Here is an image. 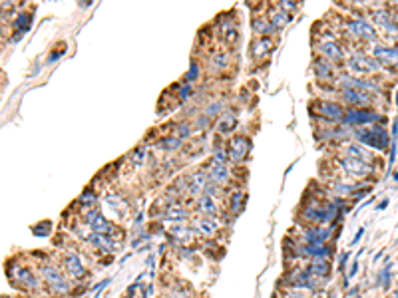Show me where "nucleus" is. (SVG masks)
Listing matches in <instances>:
<instances>
[{"label": "nucleus", "instance_id": "1", "mask_svg": "<svg viewBox=\"0 0 398 298\" xmlns=\"http://www.w3.org/2000/svg\"><path fill=\"white\" fill-rule=\"evenodd\" d=\"M42 278H44L46 284H48L54 292H58V294L70 292V282L66 280V277L60 273L54 264H44V266H42Z\"/></svg>", "mask_w": 398, "mask_h": 298}, {"label": "nucleus", "instance_id": "2", "mask_svg": "<svg viewBox=\"0 0 398 298\" xmlns=\"http://www.w3.org/2000/svg\"><path fill=\"white\" fill-rule=\"evenodd\" d=\"M356 135H358V139L362 141V143H366V145H371V147H384L386 145V133L380 129V128H376V129H360V131H356Z\"/></svg>", "mask_w": 398, "mask_h": 298}, {"label": "nucleus", "instance_id": "3", "mask_svg": "<svg viewBox=\"0 0 398 298\" xmlns=\"http://www.w3.org/2000/svg\"><path fill=\"white\" fill-rule=\"evenodd\" d=\"M249 151V139L243 137V135H235L231 141H229V157L235 159V161H241Z\"/></svg>", "mask_w": 398, "mask_h": 298}, {"label": "nucleus", "instance_id": "4", "mask_svg": "<svg viewBox=\"0 0 398 298\" xmlns=\"http://www.w3.org/2000/svg\"><path fill=\"white\" fill-rule=\"evenodd\" d=\"M64 266H66V273H68L72 278H84V277H86V268H84L80 256L74 255V253H70V255L64 256Z\"/></svg>", "mask_w": 398, "mask_h": 298}, {"label": "nucleus", "instance_id": "5", "mask_svg": "<svg viewBox=\"0 0 398 298\" xmlns=\"http://www.w3.org/2000/svg\"><path fill=\"white\" fill-rule=\"evenodd\" d=\"M349 68H351L352 72L366 74V72H375L378 66H376V62H373V60L366 58V56H352L351 62H349Z\"/></svg>", "mask_w": 398, "mask_h": 298}, {"label": "nucleus", "instance_id": "6", "mask_svg": "<svg viewBox=\"0 0 398 298\" xmlns=\"http://www.w3.org/2000/svg\"><path fill=\"white\" fill-rule=\"evenodd\" d=\"M343 167L347 173L354 175V177H362L366 173H371V165L366 161H360V159H354V157H347L343 159Z\"/></svg>", "mask_w": 398, "mask_h": 298}, {"label": "nucleus", "instance_id": "7", "mask_svg": "<svg viewBox=\"0 0 398 298\" xmlns=\"http://www.w3.org/2000/svg\"><path fill=\"white\" fill-rule=\"evenodd\" d=\"M349 30H351V34H354V36H358V38H366V40H371V38L376 36L375 30H373L369 24L360 22V20H352V22L349 24Z\"/></svg>", "mask_w": 398, "mask_h": 298}, {"label": "nucleus", "instance_id": "8", "mask_svg": "<svg viewBox=\"0 0 398 298\" xmlns=\"http://www.w3.org/2000/svg\"><path fill=\"white\" fill-rule=\"evenodd\" d=\"M375 58L384 66H396L398 64V50H390V48H376L375 50Z\"/></svg>", "mask_w": 398, "mask_h": 298}, {"label": "nucleus", "instance_id": "9", "mask_svg": "<svg viewBox=\"0 0 398 298\" xmlns=\"http://www.w3.org/2000/svg\"><path fill=\"white\" fill-rule=\"evenodd\" d=\"M169 233L177 238V241H181V243H191L193 238H195V229L193 227H187V225H175V227H171L169 229Z\"/></svg>", "mask_w": 398, "mask_h": 298}, {"label": "nucleus", "instance_id": "10", "mask_svg": "<svg viewBox=\"0 0 398 298\" xmlns=\"http://www.w3.org/2000/svg\"><path fill=\"white\" fill-rule=\"evenodd\" d=\"M193 229H195V233L209 236V234H213V233L217 231V221L213 219V217H199V219L195 221Z\"/></svg>", "mask_w": 398, "mask_h": 298}, {"label": "nucleus", "instance_id": "11", "mask_svg": "<svg viewBox=\"0 0 398 298\" xmlns=\"http://www.w3.org/2000/svg\"><path fill=\"white\" fill-rule=\"evenodd\" d=\"M375 20L386 30L388 34H396V32H398V26H396V22L392 20L390 14H386V12H375Z\"/></svg>", "mask_w": 398, "mask_h": 298}, {"label": "nucleus", "instance_id": "12", "mask_svg": "<svg viewBox=\"0 0 398 298\" xmlns=\"http://www.w3.org/2000/svg\"><path fill=\"white\" fill-rule=\"evenodd\" d=\"M197 207H199L201 213H205V217H213V215H215V211H217V207H215V203L211 201V197H201Z\"/></svg>", "mask_w": 398, "mask_h": 298}, {"label": "nucleus", "instance_id": "13", "mask_svg": "<svg viewBox=\"0 0 398 298\" xmlns=\"http://www.w3.org/2000/svg\"><path fill=\"white\" fill-rule=\"evenodd\" d=\"M319 48H321V52L325 54V58H330V60H343V54L339 52V48H336L332 42H323Z\"/></svg>", "mask_w": 398, "mask_h": 298}, {"label": "nucleus", "instance_id": "14", "mask_svg": "<svg viewBox=\"0 0 398 298\" xmlns=\"http://www.w3.org/2000/svg\"><path fill=\"white\" fill-rule=\"evenodd\" d=\"M227 66H229V54H227V52H217L215 56L211 58V68L225 70Z\"/></svg>", "mask_w": 398, "mask_h": 298}, {"label": "nucleus", "instance_id": "15", "mask_svg": "<svg viewBox=\"0 0 398 298\" xmlns=\"http://www.w3.org/2000/svg\"><path fill=\"white\" fill-rule=\"evenodd\" d=\"M311 271L315 275H328V262L325 256H315L311 262Z\"/></svg>", "mask_w": 398, "mask_h": 298}, {"label": "nucleus", "instance_id": "16", "mask_svg": "<svg viewBox=\"0 0 398 298\" xmlns=\"http://www.w3.org/2000/svg\"><path fill=\"white\" fill-rule=\"evenodd\" d=\"M187 217V211L186 209H179V207H171L165 211V219L167 221H183Z\"/></svg>", "mask_w": 398, "mask_h": 298}, {"label": "nucleus", "instance_id": "17", "mask_svg": "<svg viewBox=\"0 0 398 298\" xmlns=\"http://www.w3.org/2000/svg\"><path fill=\"white\" fill-rule=\"evenodd\" d=\"M253 28H255V32H257V34L267 36V34H269V30H271V24H269L265 18H255V20H253Z\"/></svg>", "mask_w": 398, "mask_h": 298}, {"label": "nucleus", "instance_id": "18", "mask_svg": "<svg viewBox=\"0 0 398 298\" xmlns=\"http://www.w3.org/2000/svg\"><path fill=\"white\" fill-rule=\"evenodd\" d=\"M271 22H273V26H285V24L289 22V14L279 8V10H275V12L271 14Z\"/></svg>", "mask_w": 398, "mask_h": 298}, {"label": "nucleus", "instance_id": "19", "mask_svg": "<svg viewBox=\"0 0 398 298\" xmlns=\"http://www.w3.org/2000/svg\"><path fill=\"white\" fill-rule=\"evenodd\" d=\"M160 147H162V149H175V147H179V139H173V137L164 139V141L160 143Z\"/></svg>", "mask_w": 398, "mask_h": 298}, {"label": "nucleus", "instance_id": "20", "mask_svg": "<svg viewBox=\"0 0 398 298\" xmlns=\"http://www.w3.org/2000/svg\"><path fill=\"white\" fill-rule=\"evenodd\" d=\"M269 44H271V40H267V38H265V40H259V44H255V56L265 54V52H267L265 48H267Z\"/></svg>", "mask_w": 398, "mask_h": 298}]
</instances>
